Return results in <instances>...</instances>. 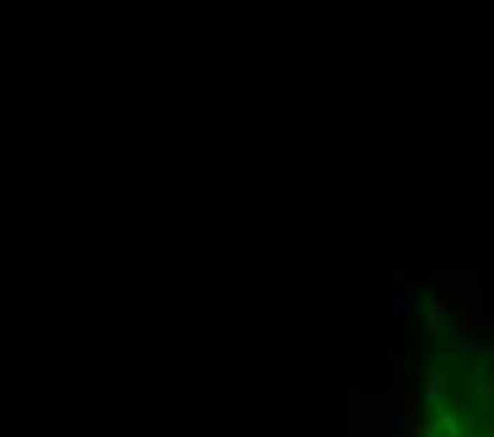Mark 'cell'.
Masks as SVG:
<instances>
[{"mask_svg": "<svg viewBox=\"0 0 494 437\" xmlns=\"http://www.w3.org/2000/svg\"><path fill=\"white\" fill-rule=\"evenodd\" d=\"M413 437H494V366L443 356L430 366Z\"/></svg>", "mask_w": 494, "mask_h": 437, "instance_id": "cell-1", "label": "cell"}]
</instances>
